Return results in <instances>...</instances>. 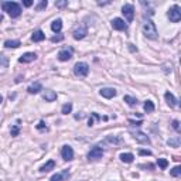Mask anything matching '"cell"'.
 Instances as JSON below:
<instances>
[{
  "label": "cell",
  "instance_id": "15",
  "mask_svg": "<svg viewBox=\"0 0 181 181\" xmlns=\"http://www.w3.org/2000/svg\"><path fill=\"white\" fill-rule=\"evenodd\" d=\"M43 98H44V101H47V102H54L55 99H57V93L54 92V91H45L44 92V95H43Z\"/></svg>",
  "mask_w": 181,
  "mask_h": 181
},
{
  "label": "cell",
  "instance_id": "7",
  "mask_svg": "<svg viewBox=\"0 0 181 181\" xmlns=\"http://www.w3.org/2000/svg\"><path fill=\"white\" fill-rule=\"evenodd\" d=\"M132 136H133V139L136 140V142H139V143H142V144H150L149 136H146V134L142 133V132H132Z\"/></svg>",
  "mask_w": 181,
  "mask_h": 181
},
{
  "label": "cell",
  "instance_id": "11",
  "mask_svg": "<svg viewBox=\"0 0 181 181\" xmlns=\"http://www.w3.org/2000/svg\"><path fill=\"white\" fill-rule=\"evenodd\" d=\"M35 58H37V55H35L34 52H25V54H23L21 57L19 58V61L23 64H29V62H33Z\"/></svg>",
  "mask_w": 181,
  "mask_h": 181
},
{
  "label": "cell",
  "instance_id": "20",
  "mask_svg": "<svg viewBox=\"0 0 181 181\" xmlns=\"http://www.w3.org/2000/svg\"><path fill=\"white\" fill-rule=\"evenodd\" d=\"M68 171H62V173H57V174H54L52 177H51L50 181H62L64 178H67L68 177Z\"/></svg>",
  "mask_w": 181,
  "mask_h": 181
},
{
  "label": "cell",
  "instance_id": "21",
  "mask_svg": "<svg viewBox=\"0 0 181 181\" xmlns=\"http://www.w3.org/2000/svg\"><path fill=\"white\" fill-rule=\"evenodd\" d=\"M120 160L123 163H132L134 160V156L132 153H122L120 154Z\"/></svg>",
  "mask_w": 181,
  "mask_h": 181
},
{
  "label": "cell",
  "instance_id": "4",
  "mask_svg": "<svg viewBox=\"0 0 181 181\" xmlns=\"http://www.w3.org/2000/svg\"><path fill=\"white\" fill-rule=\"evenodd\" d=\"M169 19L171 20L173 23H178L181 20V9L180 6H173L171 9L169 10Z\"/></svg>",
  "mask_w": 181,
  "mask_h": 181
},
{
  "label": "cell",
  "instance_id": "17",
  "mask_svg": "<svg viewBox=\"0 0 181 181\" xmlns=\"http://www.w3.org/2000/svg\"><path fill=\"white\" fill-rule=\"evenodd\" d=\"M54 167H55V161L54 160H50V161H47L41 169H40V171L41 173H48V171H51V170H54Z\"/></svg>",
  "mask_w": 181,
  "mask_h": 181
},
{
  "label": "cell",
  "instance_id": "27",
  "mask_svg": "<svg viewBox=\"0 0 181 181\" xmlns=\"http://www.w3.org/2000/svg\"><path fill=\"white\" fill-rule=\"evenodd\" d=\"M71 111H72V103H65V105L62 106V109H61V112H62L64 115L71 113Z\"/></svg>",
  "mask_w": 181,
  "mask_h": 181
},
{
  "label": "cell",
  "instance_id": "8",
  "mask_svg": "<svg viewBox=\"0 0 181 181\" xmlns=\"http://www.w3.org/2000/svg\"><path fill=\"white\" fill-rule=\"evenodd\" d=\"M61 156H62V159L65 160V161H71V160L74 159V150L71 146H64L62 149H61Z\"/></svg>",
  "mask_w": 181,
  "mask_h": 181
},
{
  "label": "cell",
  "instance_id": "32",
  "mask_svg": "<svg viewBox=\"0 0 181 181\" xmlns=\"http://www.w3.org/2000/svg\"><path fill=\"white\" fill-rule=\"evenodd\" d=\"M106 142H109V143H113V144H119V143H122V140L120 139H118V137H108L106 139Z\"/></svg>",
  "mask_w": 181,
  "mask_h": 181
},
{
  "label": "cell",
  "instance_id": "42",
  "mask_svg": "<svg viewBox=\"0 0 181 181\" xmlns=\"http://www.w3.org/2000/svg\"><path fill=\"white\" fill-rule=\"evenodd\" d=\"M3 21V16H2V14H0V23Z\"/></svg>",
  "mask_w": 181,
  "mask_h": 181
},
{
  "label": "cell",
  "instance_id": "3",
  "mask_svg": "<svg viewBox=\"0 0 181 181\" xmlns=\"http://www.w3.org/2000/svg\"><path fill=\"white\" fill-rule=\"evenodd\" d=\"M74 72H75L76 76H81V78H84V76H86L89 74V65L86 62H78V64H75V67H74Z\"/></svg>",
  "mask_w": 181,
  "mask_h": 181
},
{
  "label": "cell",
  "instance_id": "18",
  "mask_svg": "<svg viewBox=\"0 0 181 181\" xmlns=\"http://www.w3.org/2000/svg\"><path fill=\"white\" fill-rule=\"evenodd\" d=\"M164 98H165V101H167V103H169V105L171 106V108H174V106L177 105V99L174 98V95H173L171 92H165Z\"/></svg>",
  "mask_w": 181,
  "mask_h": 181
},
{
  "label": "cell",
  "instance_id": "39",
  "mask_svg": "<svg viewBox=\"0 0 181 181\" xmlns=\"http://www.w3.org/2000/svg\"><path fill=\"white\" fill-rule=\"evenodd\" d=\"M23 4H24L25 7H30V6H33V2H31V0H24V2H23Z\"/></svg>",
  "mask_w": 181,
  "mask_h": 181
},
{
  "label": "cell",
  "instance_id": "26",
  "mask_svg": "<svg viewBox=\"0 0 181 181\" xmlns=\"http://www.w3.org/2000/svg\"><path fill=\"white\" fill-rule=\"evenodd\" d=\"M170 174H171L173 177H180V175H181V167H180V165H175L174 169H171Z\"/></svg>",
  "mask_w": 181,
  "mask_h": 181
},
{
  "label": "cell",
  "instance_id": "23",
  "mask_svg": "<svg viewBox=\"0 0 181 181\" xmlns=\"http://www.w3.org/2000/svg\"><path fill=\"white\" fill-rule=\"evenodd\" d=\"M143 109L146 113H152V112H154V103L152 101H146L143 105Z\"/></svg>",
  "mask_w": 181,
  "mask_h": 181
},
{
  "label": "cell",
  "instance_id": "22",
  "mask_svg": "<svg viewBox=\"0 0 181 181\" xmlns=\"http://www.w3.org/2000/svg\"><path fill=\"white\" fill-rule=\"evenodd\" d=\"M20 41L19 40H7L6 43H4V47L6 48H17V47H20Z\"/></svg>",
  "mask_w": 181,
  "mask_h": 181
},
{
  "label": "cell",
  "instance_id": "43",
  "mask_svg": "<svg viewBox=\"0 0 181 181\" xmlns=\"http://www.w3.org/2000/svg\"><path fill=\"white\" fill-rule=\"evenodd\" d=\"M2 102H3V98H2V95H0V103H2Z\"/></svg>",
  "mask_w": 181,
  "mask_h": 181
},
{
  "label": "cell",
  "instance_id": "24",
  "mask_svg": "<svg viewBox=\"0 0 181 181\" xmlns=\"http://www.w3.org/2000/svg\"><path fill=\"white\" fill-rule=\"evenodd\" d=\"M7 64H9V61H7V58L4 57V55H0V74L4 72L7 68Z\"/></svg>",
  "mask_w": 181,
  "mask_h": 181
},
{
  "label": "cell",
  "instance_id": "14",
  "mask_svg": "<svg viewBox=\"0 0 181 181\" xmlns=\"http://www.w3.org/2000/svg\"><path fill=\"white\" fill-rule=\"evenodd\" d=\"M40 91H43V85L40 82H34L27 88V92L29 93H38Z\"/></svg>",
  "mask_w": 181,
  "mask_h": 181
},
{
  "label": "cell",
  "instance_id": "41",
  "mask_svg": "<svg viewBox=\"0 0 181 181\" xmlns=\"http://www.w3.org/2000/svg\"><path fill=\"white\" fill-rule=\"evenodd\" d=\"M84 118V115H76L75 116V119H82Z\"/></svg>",
  "mask_w": 181,
  "mask_h": 181
},
{
  "label": "cell",
  "instance_id": "25",
  "mask_svg": "<svg viewBox=\"0 0 181 181\" xmlns=\"http://www.w3.org/2000/svg\"><path fill=\"white\" fill-rule=\"evenodd\" d=\"M123 99H124V102H127V105H129V106H136L137 105V99L133 98V96L126 95Z\"/></svg>",
  "mask_w": 181,
  "mask_h": 181
},
{
  "label": "cell",
  "instance_id": "31",
  "mask_svg": "<svg viewBox=\"0 0 181 181\" xmlns=\"http://www.w3.org/2000/svg\"><path fill=\"white\" fill-rule=\"evenodd\" d=\"M10 133H11V136H19V133H20V127H19V124H14V126L10 129Z\"/></svg>",
  "mask_w": 181,
  "mask_h": 181
},
{
  "label": "cell",
  "instance_id": "9",
  "mask_svg": "<svg viewBox=\"0 0 181 181\" xmlns=\"http://www.w3.org/2000/svg\"><path fill=\"white\" fill-rule=\"evenodd\" d=\"M112 27H113L115 30L123 31V30L127 29V24L124 23V20H122V19H113L112 20Z\"/></svg>",
  "mask_w": 181,
  "mask_h": 181
},
{
  "label": "cell",
  "instance_id": "28",
  "mask_svg": "<svg viewBox=\"0 0 181 181\" xmlns=\"http://www.w3.org/2000/svg\"><path fill=\"white\" fill-rule=\"evenodd\" d=\"M169 146L178 147V146H180V137H178V136H175L174 139H170V140H169Z\"/></svg>",
  "mask_w": 181,
  "mask_h": 181
},
{
  "label": "cell",
  "instance_id": "5",
  "mask_svg": "<svg viewBox=\"0 0 181 181\" xmlns=\"http://www.w3.org/2000/svg\"><path fill=\"white\" fill-rule=\"evenodd\" d=\"M102 156H103V150H102V147H99V146H95V147H92L91 149V152L88 153V160L91 161V160H99V159H102Z\"/></svg>",
  "mask_w": 181,
  "mask_h": 181
},
{
  "label": "cell",
  "instance_id": "38",
  "mask_svg": "<svg viewBox=\"0 0 181 181\" xmlns=\"http://www.w3.org/2000/svg\"><path fill=\"white\" fill-rule=\"evenodd\" d=\"M68 2H55V6L57 7H64V6H67Z\"/></svg>",
  "mask_w": 181,
  "mask_h": 181
},
{
  "label": "cell",
  "instance_id": "10",
  "mask_svg": "<svg viewBox=\"0 0 181 181\" xmlns=\"http://www.w3.org/2000/svg\"><path fill=\"white\" fill-rule=\"evenodd\" d=\"M86 34H88V30H86L85 25H81V27L74 30V38H75V40H82Z\"/></svg>",
  "mask_w": 181,
  "mask_h": 181
},
{
  "label": "cell",
  "instance_id": "33",
  "mask_svg": "<svg viewBox=\"0 0 181 181\" xmlns=\"http://www.w3.org/2000/svg\"><path fill=\"white\" fill-rule=\"evenodd\" d=\"M62 40H64V35H62V34L54 35V37L51 38V41H52V43H60V41H62Z\"/></svg>",
  "mask_w": 181,
  "mask_h": 181
},
{
  "label": "cell",
  "instance_id": "34",
  "mask_svg": "<svg viewBox=\"0 0 181 181\" xmlns=\"http://www.w3.org/2000/svg\"><path fill=\"white\" fill-rule=\"evenodd\" d=\"M37 129H38V130H47V126H45V123L41 120L40 123L37 124Z\"/></svg>",
  "mask_w": 181,
  "mask_h": 181
},
{
  "label": "cell",
  "instance_id": "13",
  "mask_svg": "<svg viewBox=\"0 0 181 181\" xmlns=\"http://www.w3.org/2000/svg\"><path fill=\"white\" fill-rule=\"evenodd\" d=\"M72 58V50H62L58 52V60L60 61H70Z\"/></svg>",
  "mask_w": 181,
  "mask_h": 181
},
{
  "label": "cell",
  "instance_id": "36",
  "mask_svg": "<svg viewBox=\"0 0 181 181\" xmlns=\"http://www.w3.org/2000/svg\"><path fill=\"white\" fill-rule=\"evenodd\" d=\"M129 123H130V126H133V127H139L140 124H142V120H139V122H136V120H129Z\"/></svg>",
  "mask_w": 181,
  "mask_h": 181
},
{
  "label": "cell",
  "instance_id": "37",
  "mask_svg": "<svg viewBox=\"0 0 181 181\" xmlns=\"http://www.w3.org/2000/svg\"><path fill=\"white\" fill-rule=\"evenodd\" d=\"M173 127H174V130L180 132V123H178V120H173Z\"/></svg>",
  "mask_w": 181,
  "mask_h": 181
},
{
  "label": "cell",
  "instance_id": "40",
  "mask_svg": "<svg viewBox=\"0 0 181 181\" xmlns=\"http://www.w3.org/2000/svg\"><path fill=\"white\" fill-rule=\"evenodd\" d=\"M88 124H89V126H92V124H93V119H92V118H91V119H89V122H88Z\"/></svg>",
  "mask_w": 181,
  "mask_h": 181
},
{
  "label": "cell",
  "instance_id": "19",
  "mask_svg": "<svg viewBox=\"0 0 181 181\" xmlns=\"http://www.w3.org/2000/svg\"><path fill=\"white\" fill-rule=\"evenodd\" d=\"M61 29H62V20H54L52 21V24H51V30L54 33H60L61 31Z\"/></svg>",
  "mask_w": 181,
  "mask_h": 181
},
{
  "label": "cell",
  "instance_id": "16",
  "mask_svg": "<svg viewBox=\"0 0 181 181\" xmlns=\"http://www.w3.org/2000/svg\"><path fill=\"white\" fill-rule=\"evenodd\" d=\"M45 38V34L41 31V30H37V31H34V34L31 35V40L34 43H40V41H43Z\"/></svg>",
  "mask_w": 181,
  "mask_h": 181
},
{
  "label": "cell",
  "instance_id": "2",
  "mask_svg": "<svg viewBox=\"0 0 181 181\" xmlns=\"http://www.w3.org/2000/svg\"><path fill=\"white\" fill-rule=\"evenodd\" d=\"M142 30H143V34L146 35L147 38H150V40H156L159 35H157V29L156 25H154V23L152 21V20H146V21L143 23V25H142Z\"/></svg>",
  "mask_w": 181,
  "mask_h": 181
},
{
  "label": "cell",
  "instance_id": "1",
  "mask_svg": "<svg viewBox=\"0 0 181 181\" xmlns=\"http://www.w3.org/2000/svg\"><path fill=\"white\" fill-rule=\"evenodd\" d=\"M2 7H3V11H6L10 17H19L21 14V7L16 2H3Z\"/></svg>",
  "mask_w": 181,
  "mask_h": 181
},
{
  "label": "cell",
  "instance_id": "29",
  "mask_svg": "<svg viewBox=\"0 0 181 181\" xmlns=\"http://www.w3.org/2000/svg\"><path fill=\"white\" fill-rule=\"evenodd\" d=\"M47 6H48V2H47V0H41V2H40V3H38L37 6H35V10L41 11V10H44Z\"/></svg>",
  "mask_w": 181,
  "mask_h": 181
},
{
  "label": "cell",
  "instance_id": "30",
  "mask_svg": "<svg viewBox=\"0 0 181 181\" xmlns=\"http://www.w3.org/2000/svg\"><path fill=\"white\" fill-rule=\"evenodd\" d=\"M157 164H159V167L160 169H167V165H169V161H167V160L165 159H159L157 160Z\"/></svg>",
  "mask_w": 181,
  "mask_h": 181
},
{
  "label": "cell",
  "instance_id": "12",
  "mask_svg": "<svg viewBox=\"0 0 181 181\" xmlns=\"http://www.w3.org/2000/svg\"><path fill=\"white\" fill-rule=\"evenodd\" d=\"M99 93H101L103 98H113V96H116V91H115L113 88H102L101 91H99Z\"/></svg>",
  "mask_w": 181,
  "mask_h": 181
},
{
  "label": "cell",
  "instance_id": "35",
  "mask_svg": "<svg viewBox=\"0 0 181 181\" xmlns=\"http://www.w3.org/2000/svg\"><path fill=\"white\" fill-rule=\"evenodd\" d=\"M140 156H152V152L150 150H139Z\"/></svg>",
  "mask_w": 181,
  "mask_h": 181
},
{
  "label": "cell",
  "instance_id": "6",
  "mask_svg": "<svg viewBox=\"0 0 181 181\" xmlns=\"http://www.w3.org/2000/svg\"><path fill=\"white\" fill-rule=\"evenodd\" d=\"M122 13H123V16L127 19V21H132L134 17V7L132 4H124L122 7Z\"/></svg>",
  "mask_w": 181,
  "mask_h": 181
}]
</instances>
